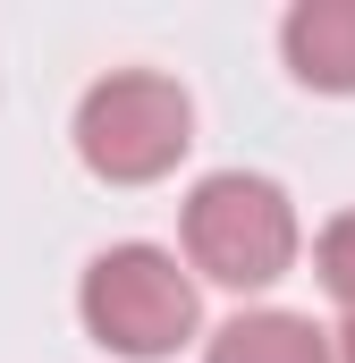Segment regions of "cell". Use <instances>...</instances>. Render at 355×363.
<instances>
[{
    "label": "cell",
    "instance_id": "52a82bcc",
    "mask_svg": "<svg viewBox=\"0 0 355 363\" xmlns=\"http://www.w3.org/2000/svg\"><path fill=\"white\" fill-rule=\"evenodd\" d=\"M330 363H355V313H347V330L330 338Z\"/></svg>",
    "mask_w": 355,
    "mask_h": 363
},
{
    "label": "cell",
    "instance_id": "3957f363",
    "mask_svg": "<svg viewBox=\"0 0 355 363\" xmlns=\"http://www.w3.org/2000/svg\"><path fill=\"white\" fill-rule=\"evenodd\" d=\"M195 144V101L178 77L153 68H119L77 101V161L102 186H153L170 178Z\"/></svg>",
    "mask_w": 355,
    "mask_h": 363
},
{
    "label": "cell",
    "instance_id": "277c9868",
    "mask_svg": "<svg viewBox=\"0 0 355 363\" xmlns=\"http://www.w3.org/2000/svg\"><path fill=\"white\" fill-rule=\"evenodd\" d=\"M279 60L313 93H355V0H296L279 17Z\"/></svg>",
    "mask_w": 355,
    "mask_h": 363
},
{
    "label": "cell",
    "instance_id": "7a4b0ae2",
    "mask_svg": "<svg viewBox=\"0 0 355 363\" xmlns=\"http://www.w3.org/2000/svg\"><path fill=\"white\" fill-rule=\"evenodd\" d=\"M77 313H85L93 347H110L127 363H161L195 338L203 296H195V271H178V254H161V245H110V254H93L85 287H77Z\"/></svg>",
    "mask_w": 355,
    "mask_h": 363
},
{
    "label": "cell",
    "instance_id": "8992f818",
    "mask_svg": "<svg viewBox=\"0 0 355 363\" xmlns=\"http://www.w3.org/2000/svg\"><path fill=\"white\" fill-rule=\"evenodd\" d=\"M313 271H322V287H330V304L355 313V211H339V220L313 237Z\"/></svg>",
    "mask_w": 355,
    "mask_h": 363
},
{
    "label": "cell",
    "instance_id": "6da1fadb",
    "mask_svg": "<svg viewBox=\"0 0 355 363\" xmlns=\"http://www.w3.org/2000/svg\"><path fill=\"white\" fill-rule=\"evenodd\" d=\"M178 228H186V262L212 279V287H237V296L288 279L296 271V245H305L288 186L254 178V169H212V178H195Z\"/></svg>",
    "mask_w": 355,
    "mask_h": 363
},
{
    "label": "cell",
    "instance_id": "5b68a950",
    "mask_svg": "<svg viewBox=\"0 0 355 363\" xmlns=\"http://www.w3.org/2000/svg\"><path fill=\"white\" fill-rule=\"evenodd\" d=\"M203 363H330V330H313L305 313H237L212 330Z\"/></svg>",
    "mask_w": 355,
    "mask_h": 363
}]
</instances>
